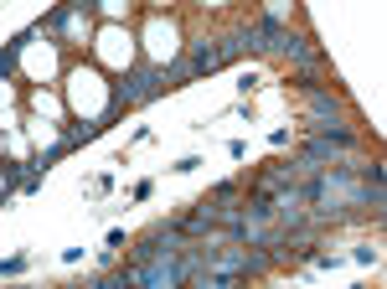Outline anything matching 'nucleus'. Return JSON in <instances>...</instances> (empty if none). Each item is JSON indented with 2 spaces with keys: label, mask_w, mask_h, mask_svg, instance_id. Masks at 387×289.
Segmentation results:
<instances>
[{
  "label": "nucleus",
  "mask_w": 387,
  "mask_h": 289,
  "mask_svg": "<svg viewBox=\"0 0 387 289\" xmlns=\"http://www.w3.org/2000/svg\"><path fill=\"white\" fill-rule=\"evenodd\" d=\"M248 47H253V31H238V36H207V42H196L191 52H186L181 68H170V77H207V73H217L222 62H233L238 52H248Z\"/></svg>",
  "instance_id": "f257e3e1"
},
{
  "label": "nucleus",
  "mask_w": 387,
  "mask_h": 289,
  "mask_svg": "<svg viewBox=\"0 0 387 289\" xmlns=\"http://www.w3.org/2000/svg\"><path fill=\"white\" fill-rule=\"evenodd\" d=\"M155 94H160V73H155V68H140L124 88H119V109H129V103H145V98H155Z\"/></svg>",
  "instance_id": "f03ea898"
},
{
  "label": "nucleus",
  "mask_w": 387,
  "mask_h": 289,
  "mask_svg": "<svg viewBox=\"0 0 387 289\" xmlns=\"http://www.w3.org/2000/svg\"><path fill=\"white\" fill-rule=\"evenodd\" d=\"M233 196H238V186H233V181H222V186L212 191V202H233Z\"/></svg>",
  "instance_id": "7ed1b4c3"
}]
</instances>
